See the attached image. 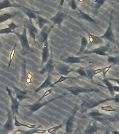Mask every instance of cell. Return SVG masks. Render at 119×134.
<instances>
[{
	"instance_id": "cell-53",
	"label": "cell",
	"mask_w": 119,
	"mask_h": 134,
	"mask_svg": "<svg viewBox=\"0 0 119 134\" xmlns=\"http://www.w3.org/2000/svg\"><path fill=\"white\" fill-rule=\"evenodd\" d=\"M0 46H1V41H0Z\"/></svg>"
},
{
	"instance_id": "cell-47",
	"label": "cell",
	"mask_w": 119,
	"mask_h": 134,
	"mask_svg": "<svg viewBox=\"0 0 119 134\" xmlns=\"http://www.w3.org/2000/svg\"><path fill=\"white\" fill-rule=\"evenodd\" d=\"M111 134H119V131H115V130H114V131H111Z\"/></svg>"
},
{
	"instance_id": "cell-17",
	"label": "cell",
	"mask_w": 119,
	"mask_h": 134,
	"mask_svg": "<svg viewBox=\"0 0 119 134\" xmlns=\"http://www.w3.org/2000/svg\"><path fill=\"white\" fill-rule=\"evenodd\" d=\"M50 50H49V43L48 41H45L43 45L42 48V60L41 67L43 66L44 64H45L50 59Z\"/></svg>"
},
{
	"instance_id": "cell-45",
	"label": "cell",
	"mask_w": 119,
	"mask_h": 134,
	"mask_svg": "<svg viewBox=\"0 0 119 134\" xmlns=\"http://www.w3.org/2000/svg\"><path fill=\"white\" fill-rule=\"evenodd\" d=\"M108 79L110 81H114L119 85V78H111V77H108Z\"/></svg>"
},
{
	"instance_id": "cell-16",
	"label": "cell",
	"mask_w": 119,
	"mask_h": 134,
	"mask_svg": "<svg viewBox=\"0 0 119 134\" xmlns=\"http://www.w3.org/2000/svg\"><path fill=\"white\" fill-rule=\"evenodd\" d=\"M66 17H68V15L65 13L61 11L60 10H58V12L56 13V14L54 17H52L50 19V21H52V23H54V25H58V28H60L61 25L62 23L63 20H64Z\"/></svg>"
},
{
	"instance_id": "cell-32",
	"label": "cell",
	"mask_w": 119,
	"mask_h": 134,
	"mask_svg": "<svg viewBox=\"0 0 119 134\" xmlns=\"http://www.w3.org/2000/svg\"><path fill=\"white\" fill-rule=\"evenodd\" d=\"M63 124H64V122H63V123H61V124H59V125H58V126H53V127L50 128L49 129L47 130V132L48 133H56V132L57 131L58 129H60L63 126Z\"/></svg>"
},
{
	"instance_id": "cell-6",
	"label": "cell",
	"mask_w": 119,
	"mask_h": 134,
	"mask_svg": "<svg viewBox=\"0 0 119 134\" xmlns=\"http://www.w3.org/2000/svg\"><path fill=\"white\" fill-rule=\"evenodd\" d=\"M6 92H8V95L9 96L10 98V101H11V105H10V108L12 111L13 116L15 117V115H18V109L19 106L20 105V103L19 102L18 100L15 97L13 96L12 93V90H10V88L8 87V86H6Z\"/></svg>"
},
{
	"instance_id": "cell-21",
	"label": "cell",
	"mask_w": 119,
	"mask_h": 134,
	"mask_svg": "<svg viewBox=\"0 0 119 134\" xmlns=\"http://www.w3.org/2000/svg\"><path fill=\"white\" fill-rule=\"evenodd\" d=\"M79 25L81 27V29H83L84 31H85L86 33L88 34V40H89V42L91 44H96V45H98V44L102 43H103V40L102 38H100V37L99 36H97L93 35L91 34L88 32L87 30H86L83 27H81V25H80L79 24Z\"/></svg>"
},
{
	"instance_id": "cell-41",
	"label": "cell",
	"mask_w": 119,
	"mask_h": 134,
	"mask_svg": "<svg viewBox=\"0 0 119 134\" xmlns=\"http://www.w3.org/2000/svg\"><path fill=\"white\" fill-rule=\"evenodd\" d=\"M70 8H72V10H77V3H76V1L75 0H70Z\"/></svg>"
},
{
	"instance_id": "cell-43",
	"label": "cell",
	"mask_w": 119,
	"mask_h": 134,
	"mask_svg": "<svg viewBox=\"0 0 119 134\" xmlns=\"http://www.w3.org/2000/svg\"><path fill=\"white\" fill-rule=\"evenodd\" d=\"M113 100L116 103H119V94H115L114 96H113Z\"/></svg>"
},
{
	"instance_id": "cell-36",
	"label": "cell",
	"mask_w": 119,
	"mask_h": 134,
	"mask_svg": "<svg viewBox=\"0 0 119 134\" xmlns=\"http://www.w3.org/2000/svg\"><path fill=\"white\" fill-rule=\"evenodd\" d=\"M74 71L78 73V74H79V75H81V76L87 77V74H86V71H84L82 68H79V69H75Z\"/></svg>"
},
{
	"instance_id": "cell-50",
	"label": "cell",
	"mask_w": 119,
	"mask_h": 134,
	"mask_svg": "<svg viewBox=\"0 0 119 134\" xmlns=\"http://www.w3.org/2000/svg\"><path fill=\"white\" fill-rule=\"evenodd\" d=\"M12 134H20V133H17V132H15V133H12Z\"/></svg>"
},
{
	"instance_id": "cell-46",
	"label": "cell",
	"mask_w": 119,
	"mask_h": 134,
	"mask_svg": "<svg viewBox=\"0 0 119 134\" xmlns=\"http://www.w3.org/2000/svg\"><path fill=\"white\" fill-rule=\"evenodd\" d=\"M65 0H60V3H59V8H61L63 5V3H64Z\"/></svg>"
},
{
	"instance_id": "cell-52",
	"label": "cell",
	"mask_w": 119,
	"mask_h": 134,
	"mask_svg": "<svg viewBox=\"0 0 119 134\" xmlns=\"http://www.w3.org/2000/svg\"><path fill=\"white\" fill-rule=\"evenodd\" d=\"M49 134H56V133H49Z\"/></svg>"
},
{
	"instance_id": "cell-27",
	"label": "cell",
	"mask_w": 119,
	"mask_h": 134,
	"mask_svg": "<svg viewBox=\"0 0 119 134\" xmlns=\"http://www.w3.org/2000/svg\"><path fill=\"white\" fill-rule=\"evenodd\" d=\"M102 82L106 85V88L108 89V90L109 91V92H110V94L111 96V97H113V96H114V90H113V85L111 84V81L109 80L108 79V77H105V78H104V79L102 80Z\"/></svg>"
},
{
	"instance_id": "cell-23",
	"label": "cell",
	"mask_w": 119,
	"mask_h": 134,
	"mask_svg": "<svg viewBox=\"0 0 119 134\" xmlns=\"http://www.w3.org/2000/svg\"><path fill=\"white\" fill-rule=\"evenodd\" d=\"M12 7L20 8L21 5L17 4H12L10 2V0H3L2 2H0V10L4 9V8H12Z\"/></svg>"
},
{
	"instance_id": "cell-25",
	"label": "cell",
	"mask_w": 119,
	"mask_h": 134,
	"mask_svg": "<svg viewBox=\"0 0 119 134\" xmlns=\"http://www.w3.org/2000/svg\"><path fill=\"white\" fill-rule=\"evenodd\" d=\"M81 46H80V49H79V51L77 52V55H79L80 54H82L84 51H85L86 48L87 47V45L88 43V39L85 36H81Z\"/></svg>"
},
{
	"instance_id": "cell-39",
	"label": "cell",
	"mask_w": 119,
	"mask_h": 134,
	"mask_svg": "<svg viewBox=\"0 0 119 134\" xmlns=\"http://www.w3.org/2000/svg\"><path fill=\"white\" fill-rule=\"evenodd\" d=\"M13 34V31L11 30L10 28L6 27L4 29H0V34Z\"/></svg>"
},
{
	"instance_id": "cell-7",
	"label": "cell",
	"mask_w": 119,
	"mask_h": 134,
	"mask_svg": "<svg viewBox=\"0 0 119 134\" xmlns=\"http://www.w3.org/2000/svg\"><path fill=\"white\" fill-rule=\"evenodd\" d=\"M100 38L102 39H106L108 40L109 41L113 43L116 44V39H115L114 34V31H113V28H112V14L111 13L110 15V19H109V23L108 27L106 29V31L101 36Z\"/></svg>"
},
{
	"instance_id": "cell-9",
	"label": "cell",
	"mask_w": 119,
	"mask_h": 134,
	"mask_svg": "<svg viewBox=\"0 0 119 134\" xmlns=\"http://www.w3.org/2000/svg\"><path fill=\"white\" fill-rule=\"evenodd\" d=\"M109 47H110V44L108 43L105 45V46H100V47H98V48H95V49L85 50L83 53L84 54H98V55H100V56L103 57L107 56V53L106 52L109 51Z\"/></svg>"
},
{
	"instance_id": "cell-49",
	"label": "cell",
	"mask_w": 119,
	"mask_h": 134,
	"mask_svg": "<svg viewBox=\"0 0 119 134\" xmlns=\"http://www.w3.org/2000/svg\"><path fill=\"white\" fill-rule=\"evenodd\" d=\"M116 3H119V0H118V1H116V2H114V3H113V4H116Z\"/></svg>"
},
{
	"instance_id": "cell-38",
	"label": "cell",
	"mask_w": 119,
	"mask_h": 134,
	"mask_svg": "<svg viewBox=\"0 0 119 134\" xmlns=\"http://www.w3.org/2000/svg\"><path fill=\"white\" fill-rule=\"evenodd\" d=\"M52 92V88H50V90H47V91H45V92L44 93L43 95V96H42L41 97H40V98L39 99L37 100V101H38V102H40V101H41V100H43L44 98H45L46 96H47L48 95H50V94H51Z\"/></svg>"
},
{
	"instance_id": "cell-35",
	"label": "cell",
	"mask_w": 119,
	"mask_h": 134,
	"mask_svg": "<svg viewBox=\"0 0 119 134\" xmlns=\"http://www.w3.org/2000/svg\"><path fill=\"white\" fill-rule=\"evenodd\" d=\"M101 109L102 110L105 112H116V109L113 108L111 105H104V106L101 107Z\"/></svg>"
},
{
	"instance_id": "cell-24",
	"label": "cell",
	"mask_w": 119,
	"mask_h": 134,
	"mask_svg": "<svg viewBox=\"0 0 119 134\" xmlns=\"http://www.w3.org/2000/svg\"><path fill=\"white\" fill-rule=\"evenodd\" d=\"M20 8L22 10V11L25 13V14L27 15V16L28 17L29 20H36L37 18V15L35 13V12L33 10H31L28 8H26L25 6H21Z\"/></svg>"
},
{
	"instance_id": "cell-18",
	"label": "cell",
	"mask_w": 119,
	"mask_h": 134,
	"mask_svg": "<svg viewBox=\"0 0 119 134\" xmlns=\"http://www.w3.org/2000/svg\"><path fill=\"white\" fill-rule=\"evenodd\" d=\"M75 14L77 18L82 19V20H84L86 21H88V22H89V23H92V24H93L94 25H96V26H97L98 27H98V24H97V22H96L93 18H91L90 15H88L85 13H84L82 10L79 9V8H77V10H76V13H75Z\"/></svg>"
},
{
	"instance_id": "cell-55",
	"label": "cell",
	"mask_w": 119,
	"mask_h": 134,
	"mask_svg": "<svg viewBox=\"0 0 119 134\" xmlns=\"http://www.w3.org/2000/svg\"><path fill=\"white\" fill-rule=\"evenodd\" d=\"M118 74H119V72H118Z\"/></svg>"
},
{
	"instance_id": "cell-48",
	"label": "cell",
	"mask_w": 119,
	"mask_h": 134,
	"mask_svg": "<svg viewBox=\"0 0 119 134\" xmlns=\"http://www.w3.org/2000/svg\"><path fill=\"white\" fill-rule=\"evenodd\" d=\"M104 134H111V132L109 131L106 130V131H105V133H104Z\"/></svg>"
},
{
	"instance_id": "cell-34",
	"label": "cell",
	"mask_w": 119,
	"mask_h": 134,
	"mask_svg": "<svg viewBox=\"0 0 119 134\" xmlns=\"http://www.w3.org/2000/svg\"><path fill=\"white\" fill-rule=\"evenodd\" d=\"M16 48H17V45H15L13 48L11 50V52H10V58H9V62H8V66L10 67V64L12 62L13 59L14 58V55L15 54V50H16Z\"/></svg>"
},
{
	"instance_id": "cell-30",
	"label": "cell",
	"mask_w": 119,
	"mask_h": 134,
	"mask_svg": "<svg viewBox=\"0 0 119 134\" xmlns=\"http://www.w3.org/2000/svg\"><path fill=\"white\" fill-rule=\"evenodd\" d=\"M106 2V0H95V5H94V13L96 15L98 13V10L99 8L104 4V2Z\"/></svg>"
},
{
	"instance_id": "cell-2",
	"label": "cell",
	"mask_w": 119,
	"mask_h": 134,
	"mask_svg": "<svg viewBox=\"0 0 119 134\" xmlns=\"http://www.w3.org/2000/svg\"><path fill=\"white\" fill-rule=\"evenodd\" d=\"M13 34L17 36L19 41L20 42L21 47H22V54L25 55L29 53H33V50L29 45V41L27 38V28L25 27H24V30L22 34H18L15 31H13Z\"/></svg>"
},
{
	"instance_id": "cell-10",
	"label": "cell",
	"mask_w": 119,
	"mask_h": 134,
	"mask_svg": "<svg viewBox=\"0 0 119 134\" xmlns=\"http://www.w3.org/2000/svg\"><path fill=\"white\" fill-rule=\"evenodd\" d=\"M24 25H25V27H26L27 30H28V32H29L30 37H31V38L33 40V41L36 43L35 37H36V36H37V34H38V28L35 27V25H33V23H32V20H31L25 21V22H24Z\"/></svg>"
},
{
	"instance_id": "cell-51",
	"label": "cell",
	"mask_w": 119,
	"mask_h": 134,
	"mask_svg": "<svg viewBox=\"0 0 119 134\" xmlns=\"http://www.w3.org/2000/svg\"><path fill=\"white\" fill-rule=\"evenodd\" d=\"M117 53L118 54V56H119V50H118V51H117Z\"/></svg>"
},
{
	"instance_id": "cell-42",
	"label": "cell",
	"mask_w": 119,
	"mask_h": 134,
	"mask_svg": "<svg viewBox=\"0 0 119 134\" xmlns=\"http://www.w3.org/2000/svg\"><path fill=\"white\" fill-rule=\"evenodd\" d=\"M7 26H8V28H10V29H11V30H13V31H14V29H15L16 28L18 27V26H17L13 21H12V22L10 23H9V24H7Z\"/></svg>"
},
{
	"instance_id": "cell-31",
	"label": "cell",
	"mask_w": 119,
	"mask_h": 134,
	"mask_svg": "<svg viewBox=\"0 0 119 134\" xmlns=\"http://www.w3.org/2000/svg\"><path fill=\"white\" fill-rule=\"evenodd\" d=\"M107 61H108V63L109 64V65H114L119 64V56H109L108 59H107Z\"/></svg>"
},
{
	"instance_id": "cell-11",
	"label": "cell",
	"mask_w": 119,
	"mask_h": 134,
	"mask_svg": "<svg viewBox=\"0 0 119 134\" xmlns=\"http://www.w3.org/2000/svg\"><path fill=\"white\" fill-rule=\"evenodd\" d=\"M54 69H56V71L59 74L63 75V76H68L69 73H70L72 71H75V69H72L68 65L58 62H57V64L54 66Z\"/></svg>"
},
{
	"instance_id": "cell-3",
	"label": "cell",
	"mask_w": 119,
	"mask_h": 134,
	"mask_svg": "<svg viewBox=\"0 0 119 134\" xmlns=\"http://www.w3.org/2000/svg\"><path fill=\"white\" fill-rule=\"evenodd\" d=\"M66 95H67V93H64L62 95H60V96H57L56 98H52V99H50V100H46V101H44V102L41 103V102H38V101H36L35 103H33V104H28V105H22L24 108H29V113L28 114V115H31L32 114H33L34 113H35L36 111H38V110H40V108H42L43 107L45 106L47 104L50 103H52V101H54V100H58L59 98H61L63 97H64L66 96Z\"/></svg>"
},
{
	"instance_id": "cell-37",
	"label": "cell",
	"mask_w": 119,
	"mask_h": 134,
	"mask_svg": "<svg viewBox=\"0 0 119 134\" xmlns=\"http://www.w3.org/2000/svg\"><path fill=\"white\" fill-rule=\"evenodd\" d=\"M86 73L87 74V77L89 80H93V78L94 77V73H93V69H87L86 70Z\"/></svg>"
},
{
	"instance_id": "cell-8",
	"label": "cell",
	"mask_w": 119,
	"mask_h": 134,
	"mask_svg": "<svg viewBox=\"0 0 119 134\" xmlns=\"http://www.w3.org/2000/svg\"><path fill=\"white\" fill-rule=\"evenodd\" d=\"M54 27V25L48 27L47 25H45L40 31L39 35H38V42L41 44L42 46L43 45L44 43L47 41H48V37L50 35V32L52 31V29H53V27Z\"/></svg>"
},
{
	"instance_id": "cell-28",
	"label": "cell",
	"mask_w": 119,
	"mask_h": 134,
	"mask_svg": "<svg viewBox=\"0 0 119 134\" xmlns=\"http://www.w3.org/2000/svg\"><path fill=\"white\" fill-rule=\"evenodd\" d=\"M14 126L15 127H20V126H24V127H27L28 129H34L35 128V126L34 124H25L21 123L20 121H18V119H17V117L15 116L14 117Z\"/></svg>"
},
{
	"instance_id": "cell-40",
	"label": "cell",
	"mask_w": 119,
	"mask_h": 134,
	"mask_svg": "<svg viewBox=\"0 0 119 134\" xmlns=\"http://www.w3.org/2000/svg\"><path fill=\"white\" fill-rule=\"evenodd\" d=\"M113 66V65H109L108 66H106V67H104L103 68V71H102V75H103V77L104 78L106 77V74L108 73V71H109L111 69V68Z\"/></svg>"
},
{
	"instance_id": "cell-22",
	"label": "cell",
	"mask_w": 119,
	"mask_h": 134,
	"mask_svg": "<svg viewBox=\"0 0 119 134\" xmlns=\"http://www.w3.org/2000/svg\"><path fill=\"white\" fill-rule=\"evenodd\" d=\"M18 15H21L20 13H5L0 15V24L6 21L13 18Z\"/></svg>"
},
{
	"instance_id": "cell-15",
	"label": "cell",
	"mask_w": 119,
	"mask_h": 134,
	"mask_svg": "<svg viewBox=\"0 0 119 134\" xmlns=\"http://www.w3.org/2000/svg\"><path fill=\"white\" fill-rule=\"evenodd\" d=\"M54 60H53V59H52V57H50V59H49L47 62L45 63V64L42 67L41 70L39 71L38 73H39V74H40V75H43V74H45V73H52V71H54Z\"/></svg>"
},
{
	"instance_id": "cell-12",
	"label": "cell",
	"mask_w": 119,
	"mask_h": 134,
	"mask_svg": "<svg viewBox=\"0 0 119 134\" xmlns=\"http://www.w3.org/2000/svg\"><path fill=\"white\" fill-rule=\"evenodd\" d=\"M13 90H14V93L15 94V98L18 100L20 103H21L23 100L27 99V98H30L28 94L29 92H33V91H29V90H22L16 87H13Z\"/></svg>"
},
{
	"instance_id": "cell-13",
	"label": "cell",
	"mask_w": 119,
	"mask_h": 134,
	"mask_svg": "<svg viewBox=\"0 0 119 134\" xmlns=\"http://www.w3.org/2000/svg\"><path fill=\"white\" fill-rule=\"evenodd\" d=\"M56 87V86L54 85V84L52 83V76L50 75V73H47V76L45 80L40 85L38 88H36L35 90H33V92H35V94H37L41 90L43 89H46V88H54Z\"/></svg>"
},
{
	"instance_id": "cell-4",
	"label": "cell",
	"mask_w": 119,
	"mask_h": 134,
	"mask_svg": "<svg viewBox=\"0 0 119 134\" xmlns=\"http://www.w3.org/2000/svg\"><path fill=\"white\" fill-rule=\"evenodd\" d=\"M65 90H67L72 94L75 96H79V94L81 93H91V92H100V90L97 88L92 87H79V86H73V87H65Z\"/></svg>"
},
{
	"instance_id": "cell-1",
	"label": "cell",
	"mask_w": 119,
	"mask_h": 134,
	"mask_svg": "<svg viewBox=\"0 0 119 134\" xmlns=\"http://www.w3.org/2000/svg\"><path fill=\"white\" fill-rule=\"evenodd\" d=\"M113 100L112 97L104 98H86V99H82V103L80 105V110L81 113H85L86 111L88 110H92L96 106H98L102 104L107 101Z\"/></svg>"
},
{
	"instance_id": "cell-19",
	"label": "cell",
	"mask_w": 119,
	"mask_h": 134,
	"mask_svg": "<svg viewBox=\"0 0 119 134\" xmlns=\"http://www.w3.org/2000/svg\"><path fill=\"white\" fill-rule=\"evenodd\" d=\"M101 129L100 126L97 125V121H94L93 123H90L84 130L83 134H96Z\"/></svg>"
},
{
	"instance_id": "cell-14",
	"label": "cell",
	"mask_w": 119,
	"mask_h": 134,
	"mask_svg": "<svg viewBox=\"0 0 119 134\" xmlns=\"http://www.w3.org/2000/svg\"><path fill=\"white\" fill-rule=\"evenodd\" d=\"M13 118L14 117L13 116L12 111L8 110V114H7V120L6 123L3 125V129L4 130H6L7 131L12 132L14 130V122H13Z\"/></svg>"
},
{
	"instance_id": "cell-54",
	"label": "cell",
	"mask_w": 119,
	"mask_h": 134,
	"mask_svg": "<svg viewBox=\"0 0 119 134\" xmlns=\"http://www.w3.org/2000/svg\"><path fill=\"white\" fill-rule=\"evenodd\" d=\"M0 49H1V46H0Z\"/></svg>"
},
{
	"instance_id": "cell-26",
	"label": "cell",
	"mask_w": 119,
	"mask_h": 134,
	"mask_svg": "<svg viewBox=\"0 0 119 134\" xmlns=\"http://www.w3.org/2000/svg\"><path fill=\"white\" fill-rule=\"evenodd\" d=\"M35 20H36L37 25H38V27H39L40 29H41L45 25H47V24L50 23L49 20L44 18L41 17L40 15H37V18H36Z\"/></svg>"
},
{
	"instance_id": "cell-33",
	"label": "cell",
	"mask_w": 119,
	"mask_h": 134,
	"mask_svg": "<svg viewBox=\"0 0 119 134\" xmlns=\"http://www.w3.org/2000/svg\"><path fill=\"white\" fill-rule=\"evenodd\" d=\"M74 77H68V76H63V75H61V77L58 78L57 80H56L55 82H54V85L56 86V85H57L58 83H60V82H62L65 81V80H70L73 79Z\"/></svg>"
},
{
	"instance_id": "cell-20",
	"label": "cell",
	"mask_w": 119,
	"mask_h": 134,
	"mask_svg": "<svg viewBox=\"0 0 119 134\" xmlns=\"http://www.w3.org/2000/svg\"><path fill=\"white\" fill-rule=\"evenodd\" d=\"M88 57L87 56L84 57H74V56H68L66 58L63 59L62 61L66 64H79V63H84V62L83 59Z\"/></svg>"
},
{
	"instance_id": "cell-44",
	"label": "cell",
	"mask_w": 119,
	"mask_h": 134,
	"mask_svg": "<svg viewBox=\"0 0 119 134\" xmlns=\"http://www.w3.org/2000/svg\"><path fill=\"white\" fill-rule=\"evenodd\" d=\"M113 90H114V92L119 94V86L114 85L113 86Z\"/></svg>"
},
{
	"instance_id": "cell-29",
	"label": "cell",
	"mask_w": 119,
	"mask_h": 134,
	"mask_svg": "<svg viewBox=\"0 0 119 134\" xmlns=\"http://www.w3.org/2000/svg\"><path fill=\"white\" fill-rule=\"evenodd\" d=\"M104 114L103 113H101L98 110H96V109H92L90 111L88 114V116H89L90 117H91L93 119H96L98 117H101L102 115H104Z\"/></svg>"
},
{
	"instance_id": "cell-5",
	"label": "cell",
	"mask_w": 119,
	"mask_h": 134,
	"mask_svg": "<svg viewBox=\"0 0 119 134\" xmlns=\"http://www.w3.org/2000/svg\"><path fill=\"white\" fill-rule=\"evenodd\" d=\"M79 109V106L77 104L75 105V108L72 111L70 115L69 116L66 121L65 122V124H66V134H73L75 116H76V114H77Z\"/></svg>"
}]
</instances>
